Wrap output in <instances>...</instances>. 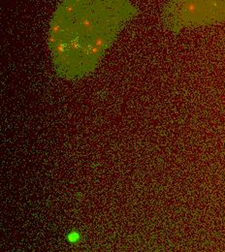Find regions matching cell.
Instances as JSON below:
<instances>
[{
	"label": "cell",
	"mask_w": 225,
	"mask_h": 252,
	"mask_svg": "<svg viewBox=\"0 0 225 252\" xmlns=\"http://www.w3.org/2000/svg\"><path fill=\"white\" fill-rule=\"evenodd\" d=\"M137 14L131 0H62L50 24V43L59 71L67 77L89 72Z\"/></svg>",
	"instance_id": "obj_1"
},
{
	"label": "cell",
	"mask_w": 225,
	"mask_h": 252,
	"mask_svg": "<svg viewBox=\"0 0 225 252\" xmlns=\"http://www.w3.org/2000/svg\"><path fill=\"white\" fill-rule=\"evenodd\" d=\"M161 16L172 30L225 22V0H166Z\"/></svg>",
	"instance_id": "obj_2"
}]
</instances>
